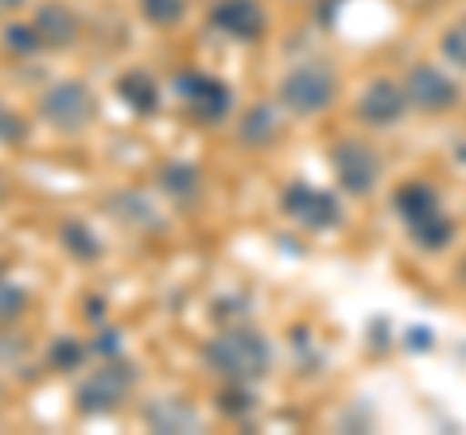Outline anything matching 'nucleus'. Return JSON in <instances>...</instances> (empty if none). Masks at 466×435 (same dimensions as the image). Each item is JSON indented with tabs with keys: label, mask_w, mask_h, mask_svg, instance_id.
<instances>
[{
	"label": "nucleus",
	"mask_w": 466,
	"mask_h": 435,
	"mask_svg": "<svg viewBox=\"0 0 466 435\" xmlns=\"http://www.w3.org/2000/svg\"><path fill=\"white\" fill-rule=\"evenodd\" d=\"M207 361L214 373H222L233 385H249L268 369V342L253 330H222L218 339L207 342Z\"/></svg>",
	"instance_id": "1"
},
{
	"label": "nucleus",
	"mask_w": 466,
	"mask_h": 435,
	"mask_svg": "<svg viewBox=\"0 0 466 435\" xmlns=\"http://www.w3.org/2000/svg\"><path fill=\"white\" fill-rule=\"evenodd\" d=\"M133 389V373H128L125 361H106L101 369H94L86 381L78 385V409L82 412H109L125 400V393Z\"/></svg>",
	"instance_id": "2"
},
{
	"label": "nucleus",
	"mask_w": 466,
	"mask_h": 435,
	"mask_svg": "<svg viewBox=\"0 0 466 435\" xmlns=\"http://www.w3.org/2000/svg\"><path fill=\"white\" fill-rule=\"evenodd\" d=\"M334 97V75L323 66H299L291 70L280 86V101L291 113H319Z\"/></svg>",
	"instance_id": "3"
},
{
	"label": "nucleus",
	"mask_w": 466,
	"mask_h": 435,
	"mask_svg": "<svg viewBox=\"0 0 466 435\" xmlns=\"http://www.w3.org/2000/svg\"><path fill=\"white\" fill-rule=\"evenodd\" d=\"M39 109L55 128H82L94 117V94L86 82H58L43 94Z\"/></svg>",
	"instance_id": "4"
},
{
	"label": "nucleus",
	"mask_w": 466,
	"mask_h": 435,
	"mask_svg": "<svg viewBox=\"0 0 466 435\" xmlns=\"http://www.w3.org/2000/svg\"><path fill=\"white\" fill-rule=\"evenodd\" d=\"M284 214L291 218V222L308 226V229H330V226H339L342 207H339V198L319 191V187L296 183V187L284 191Z\"/></svg>",
	"instance_id": "5"
},
{
	"label": "nucleus",
	"mask_w": 466,
	"mask_h": 435,
	"mask_svg": "<svg viewBox=\"0 0 466 435\" xmlns=\"http://www.w3.org/2000/svg\"><path fill=\"white\" fill-rule=\"evenodd\" d=\"M404 94H408V106L424 109V113H443L459 101V86L451 82L443 70L435 66H416L404 82Z\"/></svg>",
	"instance_id": "6"
},
{
	"label": "nucleus",
	"mask_w": 466,
	"mask_h": 435,
	"mask_svg": "<svg viewBox=\"0 0 466 435\" xmlns=\"http://www.w3.org/2000/svg\"><path fill=\"white\" fill-rule=\"evenodd\" d=\"M334 176H339V183L346 187V191L370 195L373 183H377V176H381V164H377L373 148L346 140V144H339V148H334Z\"/></svg>",
	"instance_id": "7"
},
{
	"label": "nucleus",
	"mask_w": 466,
	"mask_h": 435,
	"mask_svg": "<svg viewBox=\"0 0 466 435\" xmlns=\"http://www.w3.org/2000/svg\"><path fill=\"white\" fill-rule=\"evenodd\" d=\"M179 94L198 121H222L229 113V90L210 75H183Z\"/></svg>",
	"instance_id": "8"
},
{
	"label": "nucleus",
	"mask_w": 466,
	"mask_h": 435,
	"mask_svg": "<svg viewBox=\"0 0 466 435\" xmlns=\"http://www.w3.org/2000/svg\"><path fill=\"white\" fill-rule=\"evenodd\" d=\"M404 109H408L404 86L389 82V78L370 82V90L361 94V101H358V117L366 125H377V128H381V125H397L404 117Z\"/></svg>",
	"instance_id": "9"
},
{
	"label": "nucleus",
	"mask_w": 466,
	"mask_h": 435,
	"mask_svg": "<svg viewBox=\"0 0 466 435\" xmlns=\"http://www.w3.org/2000/svg\"><path fill=\"white\" fill-rule=\"evenodd\" d=\"M210 20H214L218 32L245 39V43L265 32V8H260L257 0H218Z\"/></svg>",
	"instance_id": "10"
},
{
	"label": "nucleus",
	"mask_w": 466,
	"mask_h": 435,
	"mask_svg": "<svg viewBox=\"0 0 466 435\" xmlns=\"http://www.w3.org/2000/svg\"><path fill=\"white\" fill-rule=\"evenodd\" d=\"M35 32H39L43 47H66V43L78 39V20L66 5H47V8H39V16H35Z\"/></svg>",
	"instance_id": "11"
},
{
	"label": "nucleus",
	"mask_w": 466,
	"mask_h": 435,
	"mask_svg": "<svg viewBox=\"0 0 466 435\" xmlns=\"http://www.w3.org/2000/svg\"><path fill=\"white\" fill-rule=\"evenodd\" d=\"M408 229H412V238L424 245V249H443V245L451 241V234H455V222H451V218L440 207H431V210H424L420 218H412Z\"/></svg>",
	"instance_id": "12"
},
{
	"label": "nucleus",
	"mask_w": 466,
	"mask_h": 435,
	"mask_svg": "<svg viewBox=\"0 0 466 435\" xmlns=\"http://www.w3.org/2000/svg\"><path fill=\"white\" fill-rule=\"evenodd\" d=\"M148 424L156 431H191L198 424V416L183 400H156L148 409Z\"/></svg>",
	"instance_id": "13"
},
{
	"label": "nucleus",
	"mask_w": 466,
	"mask_h": 435,
	"mask_svg": "<svg viewBox=\"0 0 466 435\" xmlns=\"http://www.w3.org/2000/svg\"><path fill=\"white\" fill-rule=\"evenodd\" d=\"M116 90H121V97H125L137 113H156V106H159L156 82H152L148 75H140V70H128V75L116 82Z\"/></svg>",
	"instance_id": "14"
},
{
	"label": "nucleus",
	"mask_w": 466,
	"mask_h": 435,
	"mask_svg": "<svg viewBox=\"0 0 466 435\" xmlns=\"http://www.w3.org/2000/svg\"><path fill=\"white\" fill-rule=\"evenodd\" d=\"M238 133L245 144H268V140H276V133H280V125H276V113L268 106H253L245 113V121L238 125Z\"/></svg>",
	"instance_id": "15"
},
{
	"label": "nucleus",
	"mask_w": 466,
	"mask_h": 435,
	"mask_svg": "<svg viewBox=\"0 0 466 435\" xmlns=\"http://www.w3.org/2000/svg\"><path fill=\"white\" fill-rule=\"evenodd\" d=\"M431 207H440V198H435V191L424 187V183H408V187L397 191V210H400L404 222H412V218H420Z\"/></svg>",
	"instance_id": "16"
},
{
	"label": "nucleus",
	"mask_w": 466,
	"mask_h": 435,
	"mask_svg": "<svg viewBox=\"0 0 466 435\" xmlns=\"http://www.w3.org/2000/svg\"><path fill=\"white\" fill-rule=\"evenodd\" d=\"M140 12H144V20H152L159 27H171V24L183 20L187 0H140Z\"/></svg>",
	"instance_id": "17"
},
{
	"label": "nucleus",
	"mask_w": 466,
	"mask_h": 435,
	"mask_svg": "<svg viewBox=\"0 0 466 435\" xmlns=\"http://www.w3.org/2000/svg\"><path fill=\"white\" fill-rule=\"evenodd\" d=\"M440 47H443V55H447V59L455 63V66H466V20H459V24L447 27V35H443Z\"/></svg>",
	"instance_id": "18"
},
{
	"label": "nucleus",
	"mask_w": 466,
	"mask_h": 435,
	"mask_svg": "<svg viewBox=\"0 0 466 435\" xmlns=\"http://www.w3.org/2000/svg\"><path fill=\"white\" fill-rule=\"evenodd\" d=\"M8 47L20 51V55H35V51L43 47L35 24H16V27H8Z\"/></svg>",
	"instance_id": "19"
},
{
	"label": "nucleus",
	"mask_w": 466,
	"mask_h": 435,
	"mask_svg": "<svg viewBox=\"0 0 466 435\" xmlns=\"http://www.w3.org/2000/svg\"><path fill=\"white\" fill-rule=\"evenodd\" d=\"M24 292L16 284H8V280H0V323H8V319H16L24 311Z\"/></svg>",
	"instance_id": "20"
},
{
	"label": "nucleus",
	"mask_w": 466,
	"mask_h": 435,
	"mask_svg": "<svg viewBox=\"0 0 466 435\" xmlns=\"http://www.w3.org/2000/svg\"><path fill=\"white\" fill-rule=\"evenodd\" d=\"M195 183H198V176H195L191 167H171V171H164V187H167V191H175V195H183V198L195 195Z\"/></svg>",
	"instance_id": "21"
},
{
	"label": "nucleus",
	"mask_w": 466,
	"mask_h": 435,
	"mask_svg": "<svg viewBox=\"0 0 466 435\" xmlns=\"http://www.w3.org/2000/svg\"><path fill=\"white\" fill-rule=\"evenodd\" d=\"M66 241H75V245H70V253H78V257H86V260L97 257V241L86 234L82 226H66Z\"/></svg>",
	"instance_id": "22"
},
{
	"label": "nucleus",
	"mask_w": 466,
	"mask_h": 435,
	"mask_svg": "<svg viewBox=\"0 0 466 435\" xmlns=\"http://www.w3.org/2000/svg\"><path fill=\"white\" fill-rule=\"evenodd\" d=\"M24 133V125L16 113H8V109H0V140H16Z\"/></svg>",
	"instance_id": "23"
},
{
	"label": "nucleus",
	"mask_w": 466,
	"mask_h": 435,
	"mask_svg": "<svg viewBox=\"0 0 466 435\" xmlns=\"http://www.w3.org/2000/svg\"><path fill=\"white\" fill-rule=\"evenodd\" d=\"M55 361H58L63 369H70V366H78V361H82V350H78L75 342H63V346L55 350Z\"/></svg>",
	"instance_id": "24"
},
{
	"label": "nucleus",
	"mask_w": 466,
	"mask_h": 435,
	"mask_svg": "<svg viewBox=\"0 0 466 435\" xmlns=\"http://www.w3.org/2000/svg\"><path fill=\"white\" fill-rule=\"evenodd\" d=\"M24 0H0V12H12V8H20Z\"/></svg>",
	"instance_id": "25"
}]
</instances>
